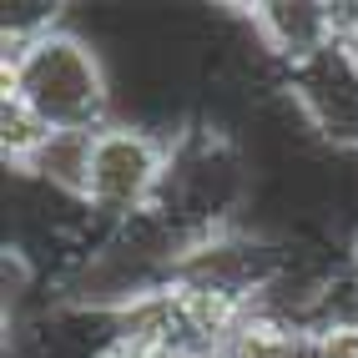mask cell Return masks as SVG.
<instances>
[{
    "label": "cell",
    "instance_id": "52a82bcc",
    "mask_svg": "<svg viewBox=\"0 0 358 358\" xmlns=\"http://www.w3.org/2000/svg\"><path fill=\"white\" fill-rule=\"evenodd\" d=\"M51 131L56 127L41 122L26 101L0 96V157H6V172H20V166L45 147V136H51Z\"/></svg>",
    "mask_w": 358,
    "mask_h": 358
},
{
    "label": "cell",
    "instance_id": "3957f363",
    "mask_svg": "<svg viewBox=\"0 0 358 358\" xmlns=\"http://www.w3.org/2000/svg\"><path fill=\"white\" fill-rule=\"evenodd\" d=\"M166 162H172V136L136 127V122H111L96 131L91 152V182H86V207L96 222H127L141 217L162 202L166 187Z\"/></svg>",
    "mask_w": 358,
    "mask_h": 358
},
{
    "label": "cell",
    "instance_id": "6da1fadb",
    "mask_svg": "<svg viewBox=\"0 0 358 358\" xmlns=\"http://www.w3.org/2000/svg\"><path fill=\"white\" fill-rule=\"evenodd\" d=\"M0 96L26 101L56 131H101L116 122V76L106 51L66 20L26 45H6Z\"/></svg>",
    "mask_w": 358,
    "mask_h": 358
},
{
    "label": "cell",
    "instance_id": "8992f818",
    "mask_svg": "<svg viewBox=\"0 0 358 358\" xmlns=\"http://www.w3.org/2000/svg\"><path fill=\"white\" fill-rule=\"evenodd\" d=\"M91 152H96V131H51V136H45V147L20 166V177L51 187V192H61V197L86 202Z\"/></svg>",
    "mask_w": 358,
    "mask_h": 358
},
{
    "label": "cell",
    "instance_id": "277c9868",
    "mask_svg": "<svg viewBox=\"0 0 358 358\" xmlns=\"http://www.w3.org/2000/svg\"><path fill=\"white\" fill-rule=\"evenodd\" d=\"M282 91L303 111V122L313 127L323 152L358 157V66L348 56V41L282 71Z\"/></svg>",
    "mask_w": 358,
    "mask_h": 358
},
{
    "label": "cell",
    "instance_id": "30bf717a",
    "mask_svg": "<svg viewBox=\"0 0 358 358\" xmlns=\"http://www.w3.org/2000/svg\"><path fill=\"white\" fill-rule=\"evenodd\" d=\"M348 56H353V66H358V31L348 36Z\"/></svg>",
    "mask_w": 358,
    "mask_h": 358
},
{
    "label": "cell",
    "instance_id": "5b68a950",
    "mask_svg": "<svg viewBox=\"0 0 358 358\" xmlns=\"http://www.w3.org/2000/svg\"><path fill=\"white\" fill-rule=\"evenodd\" d=\"M248 31L257 41V51L278 71H293V66L313 61L318 51L343 41L338 10L323 6V0H268V6H252Z\"/></svg>",
    "mask_w": 358,
    "mask_h": 358
},
{
    "label": "cell",
    "instance_id": "9c48e42d",
    "mask_svg": "<svg viewBox=\"0 0 358 358\" xmlns=\"http://www.w3.org/2000/svg\"><path fill=\"white\" fill-rule=\"evenodd\" d=\"M101 358H136V353H131V348H122V343H116V348H111V353H101Z\"/></svg>",
    "mask_w": 358,
    "mask_h": 358
},
{
    "label": "cell",
    "instance_id": "ba28073f",
    "mask_svg": "<svg viewBox=\"0 0 358 358\" xmlns=\"http://www.w3.org/2000/svg\"><path fill=\"white\" fill-rule=\"evenodd\" d=\"M348 273H353V288H358V232L348 237Z\"/></svg>",
    "mask_w": 358,
    "mask_h": 358
},
{
    "label": "cell",
    "instance_id": "7a4b0ae2",
    "mask_svg": "<svg viewBox=\"0 0 358 358\" xmlns=\"http://www.w3.org/2000/svg\"><path fill=\"white\" fill-rule=\"evenodd\" d=\"M257 197L252 157L237 147V136L217 122H182L172 131V162L157 212H166L182 232L197 243L212 232L243 227L248 207Z\"/></svg>",
    "mask_w": 358,
    "mask_h": 358
}]
</instances>
